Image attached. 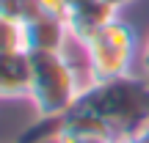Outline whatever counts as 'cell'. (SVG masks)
Instances as JSON below:
<instances>
[{"instance_id": "6da1fadb", "label": "cell", "mask_w": 149, "mask_h": 143, "mask_svg": "<svg viewBox=\"0 0 149 143\" xmlns=\"http://www.w3.org/2000/svg\"><path fill=\"white\" fill-rule=\"evenodd\" d=\"M74 107L100 116L111 127L116 143H135L149 129V80L124 74L88 83Z\"/></svg>"}, {"instance_id": "7a4b0ae2", "label": "cell", "mask_w": 149, "mask_h": 143, "mask_svg": "<svg viewBox=\"0 0 149 143\" xmlns=\"http://www.w3.org/2000/svg\"><path fill=\"white\" fill-rule=\"evenodd\" d=\"M83 83L66 53H31V96L39 116H66L77 105Z\"/></svg>"}, {"instance_id": "3957f363", "label": "cell", "mask_w": 149, "mask_h": 143, "mask_svg": "<svg viewBox=\"0 0 149 143\" xmlns=\"http://www.w3.org/2000/svg\"><path fill=\"white\" fill-rule=\"evenodd\" d=\"M83 53L88 83L124 77V74H133V64L138 58V36L130 22L116 17L83 44Z\"/></svg>"}, {"instance_id": "277c9868", "label": "cell", "mask_w": 149, "mask_h": 143, "mask_svg": "<svg viewBox=\"0 0 149 143\" xmlns=\"http://www.w3.org/2000/svg\"><path fill=\"white\" fill-rule=\"evenodd\" d=\"M22 28H25V50L28 53H66V47L72 41L66 19H58V17L39 14L36 19H31Z\"/></svg>"}, {"instance_id": "5b68a950", "label": "cell", "mask_w": 149, "mask_h": 143, "mask_svg": "<svg viewBox=\"0 0 149 143\" xmlns=\"http://www.w3.org/2000/svg\"><path fill=\"white\" fill-rule=\"evenodd\" d=\"M55 143H116V138L100 116L72 107L64 116V124H61Z\"/></svg>"}, {"instance_id": "8992f818", "label": "cell", "mask_w": 149, "mask_h": 143, "mask_svg": "<svg viewBox=\"0 0 149 143\" xmlns=\"http://www.w3.org/2000/svg\"><path fill=\"white\" fill-rule=\"evenodd\" d=\"M116 17H119V8H113L111 3H105V0H88V3L72 6L69 17H66V28H69L72 41L83 47L100 28H105Z\"/></svg>"}, {"instance_id": "52a82bcc", "label": "cell", "mask_w": 149, "mask_h": 143, "mask_svg": "<svg viewBox=\"0 0 149 143\" xmlns=\"http://www.w3.org/2000/svg\"><path fill=\"white\" fill-rule=\"evenodd\" d=\"M31 96V53L0 55V99H28Z\"/></svg>"}, {"instance_id": "ba28073f", "label": "cell", "mask_w": 149, "mask_h": 143, "mask_svg": "<svg viewBox=\"0 0 149 143\" xmlns=\"http://www.w3.org/2000/svg\"><path fill=\"white\" fill-rule=\"evenodd\" d=\"M61 124H64V116H39L14 143H55Z\"/></svg>"}, {"instance_id": "9c48e42d", "label": "cell", "mask_w": 149, "mask_h": 143, "mask_svg": "<svg viewBox=\"0 0 149 143\" xmlns=\"http://www.w3.org/2000/svg\"><path fill=\"white\" fill-rule=\"evenodd\" d=\"M42 14L39 8V0H0V17L6 19H14L19 25H28L31 19Z\"/></svg>"}, {"instance_id": "30bf717a", "label": "cell", "mask_w": 149, "mask_h": 143, "mask_svg": "<svg viewBox=\"0 0 149 143\" xmlns=\"http://www.w3.org/2000/svg\"><path fill=\"white\" fill-rule=\"evenodd\" d=\"M25 50V28L14 19L0 17V55Z\"/></svg>"}, {"instance_id": "8fae6325", "label": "cell", "mask_w": 149, "mask_h": 143, "mask_svg": "<svg viewBox=\"0 0 149 143\" xmlns=\"http://www.w3.org/2000/svg\"><path fill=\"white\" fill-rule=\"evenodd\" d=\"M39 8L47 17H58V19H66L72 11V0H39Z\"/></svg>"}, {"instance_id": "7c38bea8", "label": "cell", "mask_w": 149, "mask_h": 143, "mask_svg": "<svg viewBox=\"0 0 149 143\" xmlns=\"http://www.w3.org/2000/svg\"><path fill=\"white\" fill-rule=\"evenodd\" d=\"M141 69H144V74L149 77V39L144 44V53H141Z\"/></svg>"}, {"instance_id": "4fadbf2b", "label": "cell", "mask_w": 149, "mask_h": 143, "mask_svg": "<svg viewBox=\"0 0 149 143\" xmlns=\"http://www.w3.org/2000/svg\"><path fill=\"white\" fill-rule=\"evenodd\" d=\"M105 3H111L113 8H124V6H130V3H135V0H105Z\"/></svg>"}, {"instance_id": "5bb4252c", "label": "cell", "mask_w": 149, "mask_h": 143, "mask_svg": "<svg viewBox=\"0 0 149 143\" xmlns=\"http://www.w3.org/2000/svg\"><path fill=\"white\" fill-rule=\"evenodd\" d=\"M135 143H149V129H146V132H144V135H141V138H138V140H135Z\"/></svg>"}, {"instance_id": "9a60e30c", "label": "cell", "mask_w": 149, "mask_h": 143, "mask_svg": "<svg viewBox=\"0 0 149 143\" xmlns=\"http://www.w3.org/2000/svg\"><path fill=\"white\" fill-rule=\"evenodd\" d=\"M80 3H88V0H72V6H80Z\"/></svg>"}, {"instance_id": "2e32d148", "label": "cell", "mask_w": 149, "mask_h": 143, "mask_svg": "<svg viewBox=\"0 0 149 143\" xmlns=\"http://www.w3.org/2000/svg\"><path fill=\"white\" fill-rule=\"evenodd\" d=\"M6 143H11V140H6Z\"/></svg>"}]
</instances>
